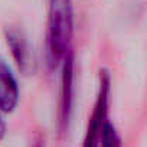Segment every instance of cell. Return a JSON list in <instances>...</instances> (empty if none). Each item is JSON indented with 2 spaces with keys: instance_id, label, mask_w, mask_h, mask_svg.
Instances as JSON below:
<instances>
[{
  "instance_id": "obj_5",
  "label": "cell",
  "mask_w": 147,
  "mask_h": 147,
  "mask_svg": "<svg viewBox=\"0 0 147 147\" xmlns=\"http://www.w3.org/2000/svg\"><path fill=\"white\" fill-rule=\"evenodd\" d=\"M20 101V85L12 66L0 56V111L12 114Z\"/></svg>"
},
{
  "instance_id": "obj_4",
  "label": "cell",
  "mask_w": 147,
  "mask_h": 147,
  "mask_svg": "<svg viewBox=\"0 0 147 147\" xmlns=\"http://www.w3.org/2000/svg\"><path fill=\"white\" fill-rule=\"evenodd\" d=\"M5 42L18 71L26 77L33 75L36 71V59L26 35L18 28L10 26L5 29Z\"/></svg>"
},
{
  "instance_id": "obj_3",
  "label": "cell",
  "mask_w": 147,
  "mask_h": 147,
  "mask_svg": "<svg viewBox=\"0 0 147 147\" xmlns=\"http://www.w3.org/2000/svg\"><path fill=\"white\" fill-rule=\"evenodd\" d=\"M61 87L58 100V130L59 134H66L74 115L75 105V85H77V72H75V53L69 52L62 61L61 66Z\"/></svg>"
},
{
  "instance_id": "obj_6",
  "label": "cell",
  "mask_w": 147,
  "mask_h": 147,
  "mask_svg": "<svg viewBox=\"0 0 147 147\" xmlns=\"http://www.w3.org/2000/svg\"><path fill=\"white\" fill-rule=\"evenodd\" d=\"M100 147H121V137H120L115 125L110 120H107L102 127Z\"/></svg>"
},
{
  "instance_id": "obj_8",
  "label": "cell",
  "mask_w": 147,
  "mask_h": 147,
  "mask_svg": "<svg viewBox=\"0 0 147 147\" xmlns=\"http://www.w3.org/2000/svg\"><path fill=\"white\" fill-rule=\"evenodd\" d=\"M35 147H42V146H40V144H36V146H35Z\"/></svg>"
},
{
  "instance_id": "obj_7",
  "label": "cell",
  "mask_w": 147,
  "mask_h": 147,
  "mask_svg": "<svg viewBox=\"0 0 147 147\" xmlns=\"http://www.w3.org/2000/svg\"><path fill=\"white\" fill-rule=\"evenodd\" d=\"M6 133H7V125H6V121H5V114L0 111V141L5 140Z\"/></svg>"
},
{
  "instance_id": "obj_1",
  "label": "cell",
  "mask_w": 147,
  "mask_h": 147,
  "mask_svg": "<svg viewBox=\"0 0 147 147\" xmlns=\"http://www.w3.org/2000/svg\"><path fill=\"white\" fill-rule=\"evenodd\" d=\"M74 15L72 0H49L46 32H45V61L51 71L61 66L65 56L72 52Z\"/></svg>"
},
{
  "instance_id": "obj_2",
  "label": "cell",
  "mask_w": 147,
  "mask_h": 147,
  "mask_svg": "<svg viewBox=\"0 0 147 147\" xmlns=\"http://www.w3.org/2000/svg\"><path fill=\"white\" fill-rule=\"evenodd\" d=\"M111 85H113L111 72L107 68H101L98 72L97 95H95L92 113H91V117L88 120V125L85 130L82 147H100L102 127H104L105 121L108 120Z\"/></svg>"
}]
</instances>
